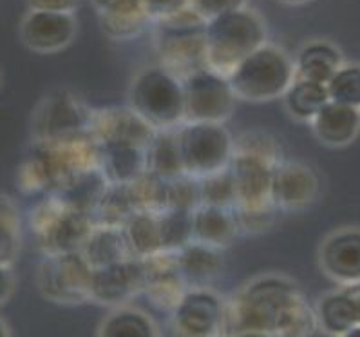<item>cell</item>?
<instances>
[{"label":"cell","mask_w":360,"mask_h":337,"mask_svg":"<svg viewBox=\"0 0 360 337\" xmlns=\"http://www.w3.org/2000/svg\"><path fill=\"white\" fill-rule=\"evenodd\" d=\"M301 288L284 274H261L225 299L221 337H238L245 332L274 333L283 312Z\"/></svg>","instance_id":"1"},{"label":"cell","mask_w":360,"mask_h":337,"mask_svg":"<svg viewBox=\"0 0 360 337\" xmlns=\"http://www.w3.org/2000/svg\"><path fill=\"white\" fill-rule=\"evenodd\" d=\"M98 165V141L91 132L68 140L33 141V151L20 167V187L26 192L55 194L69 179Z\"/></svg>","instance_id":"2"},{"label":"cell","mask_w":360,"mask_h":337,"mask_svg":"<svg viewBox=\"0 0 360 337\" xmlns=\"http://www.w3.org/2000/svg\"><path fill=\"white\" fill-rule=\"evenodd\" d=\"M263 44L266 27L252 9H233L207 22V65L226 78Z\"/></svg>","instance_id":"3"},{"label":"cell","mask_w":360,"mask_h":337,"mask_svg":"<svg viewBox=\"0 0 360 337\" xmlns=\"http://www.w3.org/2000/svg\"><path fill=\"white\" fill-rule=\"evenodd\" d=\"M156 24L160 65L183 80L207 65V20L191 6Z\"/></svg>","instance_id":"4"},{"label":"cell","mask_w":360,"mask_h":337,"mask_svg":"<svg viewBox=\"0 0 360 337\" xmlns=\"http://www.w3.org/2000/svg\"><path fill=\"white\" fill-rule=\"evenodd\" d=\"M129 107L154 131L185 124V94L176 75L161 65L141 69L129 86Z\"/></svg>","instance_id":"5"},{"label":"cell","mask_w":360,"mask_h":337,"mask_svg":"<svg viewBox=\"0 0 360 337\" xmlns=\"http://www.w3.org/2000/svg\"><path fill=\"white\" fill-rule=\"evenodd\" d=\"M293 80V60L281 47L268 42L246 56L229 77L236 98L246 102L283 98Z\"/></svg>","instance_id":"6"},{"label":"cell","mask_w":360,"mask_h":337,"mask_svg":"<svg viewBox=\"0 0 360 337\" xmlns=\"http://www.w3.org/2000/svg\"><path fill=\"white\" fill-rule=\"evenodd\" d=\"M30 225L44 256L80 252L94 229L91 214L68 205L56 194H47L34 207Z\"/></svg>","instance_id":"7"},{"label":"cell","mask_w":360,"mask_h":337,"mask_svg":"<svg viewBox=\"0 0 360 337\" xmlns=\"http://www.w3.org/2000/svg\"><path fill=\"white\" fill-rule=\"evenodd\" d=\"M179 154L185 174L205 178L230 165L233 156V136L225 124L185 122L176 129Z\"/></svg>","instance_id":"8"},{"label":"cell","mask_w":360,"mask_h":337,"mask_svg":"<svg viewBox=\"0 0 360 337\" xmlns=\"http://www.w3.org/2000/svg\"><path fill=\"white\" fill-rule=\"evenodd\" d=\"M93 267L82 252L44 256L37 270L40 294L53 303L82 305L91 301Z\"/></svg>","instance_id":"9"},{"label":"cell","mask_w":360,"mask_h":337,"mask_svg":"<svg viewBox=\"0 0 360 337\" xmlns=\"http://www.w3.org/2000/svg\"><path fill=\"white\" fill-rule=\"evenodd\" d=\"M93 111L68 89L46 94L31 118L33 141L68 140L91 132Z\"/></svg>","instance_id":"10"},{"label":"cell","mask_w":360,"mask_h":337,"mask_svg":"<svg viewBox=\"0 0 360 337\" xmlns=\"http://www.w3.org/2000/svg\"><path fill=\"white\" fill-rule=\"evenodd\" d=\"M185 94V122L225 124L232 116L236 93L229 78L203 68L181 80Z\"/></svg>","instance_id":"11"},{"label":"cell","mask_w":360,"mask_h":337,"mask_svg":"<svg viewBox=\"0 0 360 337\" xmlns=\"http://www.w3.org/2000/svg\"><path fill=\"white\" fill-rule=\"evenodd\" d=\"M225 299L210 286L188 288L170 312L169 324L191 337H221Z\"/></svg>","instance_id":"12"},{"label":"cell","mask_w":360,"mask_h":337,"mask_svg":"<svg viewBox=\"0 0 360 337\" xmlns=\"http://www.w3.org/2000/svg\"><path fill=\"white\" fill-rule=\"evenodd\" d=\"M321 194V178L314 167L297 160H283L274 171L271 201L281 212L308 209Z\"/></svg>","instance_id":"13"},{"label":"cell","mask_w":360,"mask_h":337,"mask_svg":"<svg viewBox=\"0 0 360 337\" xmlns=\"http://www.w3.org/2000/svg\"><path fill=\"white\" fill-rule=\"evenodd\" d=\"M143 263L138 257L93 269L91 301L116 308L131 305L138 294H143Z\"/></svg>","instance_id":"14"},{"label":"cell","mask_w":360,"mask_h":337,"mask_svg":"<svg viewBox=\"0 0 360 337\" xmlns=\"http://www.w3.org/2000/svg\"><path fill=\"white\" fill-rule=\"evenodd\" d=\"M319 267L339 286L360 283V227H340L322 239Z\"/></svg>","instance_id":"15"},{"label":"cell","mask_w":360,"mask_h":337,"mask_svg":"<svg viewBox=\"0 0 360 337\" xmlns=\"http://www.w3.org/2000/svg\"><path fill=\"white\" fill-rule=\"evenodd\" d=\"M20 37L31 51L56 53L75 40L77 20L72 13L30 9L20 24Z\"/></svg>","instance_id":"16"},{"label":"cell","mask_w":360,"mask_h":337,"mask_svg":"<svg viewBox=\"0 0 360 337\" xmlns=\"http://www.w3.org/2000/svg\"><path fill=\"white\" fill-rule=\"evenodd\" d=\"M143 263V294L160 310L172 312L188 291L178 267L176 252H158L141 260Z\"/></svg>","instance_id":"17"},{"label":"cell","mask_w":360,"mask_h":337,"mask_svg":"<svg viewBox=\"0 0 360 337\" xmlns=\"http://www.w3.org/2000/svg\"><path fill=\"white\" fill-rule=\"evenodd\" d=\"M276 167V163H270L263 158L233 153L230 169L236 182L238 207H261L274 203L271 179H274Z\"/></svg>","instance_id":"18"},{"label":"cell","mask_w":360,"mask_h":337,"mask_svg":"<svg viewBox=\"0 0 360 337\" xmlns=\"http://www.w3.org/2000/svg\"><path fill=\"white\" fill-rule=\"evenodd\" d=\"M154 132L156 131L129 106L93 111L91 134L96 141H129L147 149Z\"/></svg>","instance_id":"19"},{"label":"cell","mask_w":360,"mask_h":337,"mask_svg":"<svg viewBox=\"0 0 360 337\" xmlns=\"http://www.w3.org/2000/svg\"><path fill=\"white\" fill-rule=\"evenodd\" d=\"M309 127L322 146L331 149L346 147L360 134V109L330 100L309 122Z\"/></svg>","instance_id":"20"},{"label":"cell","mask_w":360,"mask_h":337,"mask_svg":"<svg viewBox=\"0 0 360 337\" xmlns=\"http://www.w3.org/2000/svg\"><path fill=\"white\" fill-rule=\"evenodd\" d=\"M145 147L129 141H98V165L109 184L129 185L147 171Z\"/></svg>","instance_id":"21"},{"label":"cell","mask_w":360,"mask_h":337,"mask_svg":"<svg viewBox=\"0 0 360 337\" xmlns=\"http://www.w3.org/2000/svg\"><path fill=\"white\" fill-rule=\"evenodd\" d=\"M236 210L223 207L200 205L192 212V241L225 250L239 234Z\"/></svg>","instance_id":"22"},{"label":"cell","mask_w":360,"mask_h":337,"mask_svg":"<svg viewBox=\"0 0 360 337\" xmlns=\"http://www.w3.org/2000/svg\"><path fill=\"white\" fill-rule=\"evenodd\" d=\"M342 64V53L324 40H314L302 46L293 60L297 80L315 82L322 86H328Z\"/></svg>","instance_id":"23"},{"label":"cell","mask_w":360,"mask_h":337,"mask_svg":"<svg viewBox=\"0 0 360 337\" xmlns=\"http://www.w3.org/2000/svg\"><path fill=\"white\" fill-rule=\"evenodd\" d=\"M176 256H178V267L188 288L208 286L223 272V267H225L221 250L200 243V241H191L181 250L176 252Z\"/></svg>","instance_id":"24"},{"label":"cell","mask_w":360,"mask_h":337,"mask_svg":"<svg viewBox=\"0 0 360 337\" xmlns=\"http://www.w3.org/2000/svg\"><path fill=\"white\" fill-rule=\"evenodd\" d=\"M319 329L331 337H340L359 324V305L346 286L322 295L315 305Z\"/></svg>","instance_id":"25"},{"label":"cell","mask_w":360,"mask_h":337,"mask_svg":"<svg viewBox=\"0 0 360 337\" xmlns=\"http://www.w3.org/2000/svg\"><path fill=\"white\" fill-rule=\"evenodd\" d=\"M96 337H163L153 316L132 305L110 308L98 326Z\"/></svg>","instance_id":"26"},{"label":"cell","mask_w":360,"mask_h":337,"mask_svg":"<svg viewBox=\"0 0 360 337\" xmlns=\"http://www.w3.org/2000/svg\"><path fill=\"white\" fill-rule=\"evenodd\" d=\"M80 252L93 269H100V267H107V265L132 257L123 231L116 227L94 225L93 232Z\"/></svg>","instance_id":"27"},{"label":"cell","mask_w":360,"mask_h":337,"mask_svg":"<svg viewBox=\"0 0 360 337\" xmlns=\"http://www.w3.org/2000/svg\"><path fill=\"white\" fill-rule=\"evenodd\" d=\"M127 247L132 257L145 260L158 252H163L161 247L160 218L156 212L148 210H136L127 223L122 227Z\"/></svg>","instance_id":"28"},{"label":"cell","mask_w":360,"mask_h":337,"mask_svg":"<svg viewBox=\"0 0 360 337\" xmlns=\"http://www.w3.org/2000/svg\"><path fill=\"white\" fill-rule=\"evenodd\" d=\"M145 154H147V172L150 174L165 182L185 174L176 129L154 132Z\"/></svg>","instance_id":"29"},{"label":"cell","mask_w":360,"mask_h":337,"mask_svg":"<svg viewBox=\"0 0 360 337\" xmlns=\"http://www.w3.org/2000/svg\"><path fill=\"white\" fill-rule=\"evenodd\" d=\"M330 102L326 86L308 80H293L284 93L283 103L290 118L302 124H309L322 107Z\"/></svg>","instance_id":"30"},{"label":"cell","mask_w":360,"mask_h":337,"mask_svg":"<svg viewBox=\"0 0 360 337\" xmlns=\"http://www.w3.org/2000/svg\"><path fill=\"white\" fill-rule=\"evenodd\" d=\"M107 187H109V182L103 172L100 169H89V171L80 172L69 179L68 184L55 194L62 198L68 205L75 207L82 212L93 214Z\"/></svg>","instance_id":"31"},{"label":"cell","mask_w":360,"mask_h":337,"mask_svg":"<svg viewBox=\"0 0 360 337\" xmlns=\"http://www.w3.org/2000/svg\"><path fill=\"white\" fill-rule=\"evenodd\" d=\"M136 210L138 209H136L129 185L109 184L103 196L98 201L96 209L91 214V218H93L94 225L122 229Z\"/></svg>","instance_id":"32"},{"label":"cell","mask_w":360,"mask_h":337,"mask_svg":"<svg viewBox=\"0 0 360 337\" xmlns=\"http://www.w3.org/2000/svg\"><path fill=\"white\" fill-rule=\"evenodd\" d=\"M319 330L315 308L308 303L304 294H299L283 312L276 332V337H314Z\"/></svg>","instance_id":"33"},{"label":"cell","mask_w":360,"mask_h":337,"mask_svg":"<svg viewBox=\"0 0 360 337\" xmlns=\"http://www.w3.org/2000/svg\"><path fill=\"white\" fill-rule=\"evenodd\" d=\"M192 212L194 210L167 209L158 214L163 252H178L192 241Z\"/></svg>","instance_id":"34"},{"label":"cell","mask_w":360,"mask_h":337,"mask_svg":"<svg viewBox=\"0 0 360 337\" xmlns=\"http://www.w3.org/2000/svg\"><path fill=\"white\" fill-rule=\"evenodd\" d=\"M201 205L223 207V209H236L238 207V192L230 165L219 172L205 176L200 179Z\"/></svg>","instance_id":"35"},{"label":"cell","mask_w":360,"mask_h":337,"mask_svg":"<svg viewBox=\"0 0 360 337\" xmlns=\"http://www.w3.org/2000/svg\"><path fill=\"white\" fill-rule=\"evenodd\" d=\"M136 209L148 212H163L167 209V182L145 171L140 178L129 184Z\"/></svg>","instance_id":"36"},{"label":"cell","mask_w":360,"mask_h":337,"mask_svg":"<svg viewBox=\"0 0 360 337\" xmlns=\"http://www.w3.org/2000/svg\"><path fill=\"white\" fill-rule=\"evenodd\" d=\"M233 153L250 154L255 158H263L279 165L283 162V149L276 136L264 131H246L233 138Z\"/></svg>","instance_id":"37"},{"label":"cell","mask_w":360,"mask_h":337,"mask_svg":"<svg viewBox=\"0 0 360 337\" xmlns=\"http://www.w3.org/2000/svg\"><path fill=\"white\" fill-rule=\"evenodd\" d=\"M326 89L331 102L360 109V65L342 64L328 82Z\"/></svg>","instance_id":"38"},{"label":"cell","mask_w":360,"mask_h":337,"mask_svg":"<svg viewBox=\"0 0 360 337\" xmlns=\"http://www.w3.org/2000/svg\"><path fill=\"white\" fill-rule=\"evenodd\" d=\"M100 22L107 37L115 40H129L138 37L150 18L147 17L145 9H140L132 13H103L100 15Z\"/></svg>","instance_id":"39"},{"label":"cell","mask_w":360,"mask_h":337,"mask_svg":"<svg viewBox=\"0 0 360 337\" xmlns=\"http://www.w3.org/2000/svg\"><path fill=\"white\" fill-rule=\"evenodd\" d=\"M200 205V179L181 174L167 182V209L195 210Z\"/></svg>","instance_id":"40"},{"label":"cell","mask_w":360,"mask_h":337,"mask_svg":"<svg viewBox=\"0 0 360 337\" xmlns=\"http://www.w3.org/2000/svg\"><path fill=\"white\" fill-rule=\"evenodd\" d=\"M239 231L245 234H264L271 231L281 210L274 203L261 207H236Z\"/></svg>","instance_id":"41"},{"label":"cell","mask_w":360,"mask_h":337,"mask_svg":"<svg viewBox=\"0 0 360 337\" xmlns=\"http://www.w3.org/2000/svg\"><path fill=\"white\" fill-rule=\"evenodd\" d=\"M20 250V225L0 218V265L11 267Z\"/></svg>","instance_id":"42"},{"label":"cell","mask_w":360,"mask_h":337,"mask_svg":"<svg viewBox=\"0 0 360 337\" xmlns=\"http://www.w3.org/2000/svg\"><path fill=\"white\" fill-rule=\"evenodd\" d=\"M191 8L208 22L233 9L245 8V0H191Z\"/></svg>","instance_id":"43"},{"label":"cell","mask_w":360,"mask_h":337,"mask_svg":"<svg viewBox=\"0 0 360 337\" xmlns=\"http://www.w3.org/2000/svg\"><path fill=\"white\" fill-rule=\"evenodd\" d=\"M191 6V0H143V9L150 22L163 20Z\"/></svg>","instance_id":"44"},{"label":"cell","mask_w":360,"mask_h":337,"mask_svg":"<svg viewBox=\"0 0 360 337\" xmlns=\"http://www.w3.org/2000/svg\"><path fill=\"white\" fill-rule=\"evenodd\" d=\"M98 13H132L143 9V0H91Z\"/></svg>","instance_id":"45"},{"label":"cell","mask_w":360,"mask_h":337,"mask_svg":"<svg viewBox=\"0 0 360 337\" xmlns=\"http://www.w3.org/2000/svg\"><path fill=\"white\" fill-rule=\"evenodd\" d=\"M80 0H27L30 9L39 11H58V13H72L78 8Z\"/></svg>","instance_id":"46"},{"label":"cell","mask_w":360,"mask_h":337,"mask_svg":"<svg viewBox=\"0 0 360 337\" xmlns=\"http://www.w3.org/2000/svg\"><path fill=\"white\" fill-rule=\"evenodd\" d=\"M15 291V274L11 267L0 265V305H4Z\"/></svg>","instance_id":"47"},{"label":"cell","mask_w":360,"mask_h":337,"mask_svg":"<svg viewBox=\"0 0 360 337\" xmlns=\"http://www.w3.org/2000/svg\"><path fill=\"white\" fill-rule=\"evenodd\" d=\"M0 218L6 222H11L15 225H20V216H18V207L15 201L6 194H0Z\"/></svg>","instance_id":"48"},{"label":"cell","mask_w":360,"mask_h":337,"mask_svg":"<svg viewBox=\"0 0 360 337\" xmlns=\"http://www.w3.org/2000/svg\"><path fill=\"white\" fill-rule=\"evenodd\" d=\"M347 292L355 298L356 305H359V324H360V283H353V285H346Z\"/></svg>","instance_id":"49"},{"label":"cell","mask_w":360,"mask_h":337,"mask_svg":"<svg viewBox=\"0 0 360 337\" xmlns=\"http://www.w3.org/2000/svg\"><path fill=\"white\" fill-rule=\"evenodd\" d=\"M163 337H191V336L179 332V330H176L174 326H170V324L167 323V330L163 332Z\"/></svg>","instance_id":"50"},{"label":"cell","mask_w":360,"mask_h":337,"mask_svg":"<svg viewBox=\"0 0 360 337\" xmlns=\"http://www.w3.org/2000/svg\"><path fill=\"white\" fill-rule=\"evenodd\" d=\"M238 337H276V336H271V333H266V332H245V333H239Z\"/></svg>","instance_id":"51"},{"label":"cell","mask_w":360,"mask_h":337,"mask_svg":"<svg viewBox=\"0 0 360 337\" xmlns=\"http://www.w3.org/2000/svg\"><path fill=\"white\" fill-rule=\"evenodd\" d=\"M340 337H360V324H356V326H353L352 330H347L346 333H342Z\"/></svg>","instance_id":"52"},{"label":"cell","mask_w":360,"mask_h":337,"mask_svg":"<svg viewBox=\"0 0 360 337\" xmlns=\"http://www.w3.org/2000/svg\"><path fill=\"white\" fill-rule=\"evenodd\" d=\"M0 337H11V332H9L8 324L4 323V319H0Z\"/></svg>","instance_id":"53"},{"label":"cell","mask_w":360,"mask_h":337,"mask_svg":"<svg viewBox=\"0 0 360 337\" xmlns=\"http://www.w3.org/2000/svg\"><path fill=\"white\" fill-rule=\"evenodd\" d=\"M281 2H284V4H288V6H301V4H306V2H309V0H281Z\"/></svg>","instance_id":"54"},{"label":"cell","mask_w":360,"mask_h":337,"mask_svg":"<svg viewBox=\"0 0 360 337\" xmlns=\"http://www.w3.org/2000/svg\"><path fill=\"white\" fill-rule=\"evenodd\" d=\"M0 84H2V75H0Z\"/></svg>","instance_id":"55"}]
</instances>
